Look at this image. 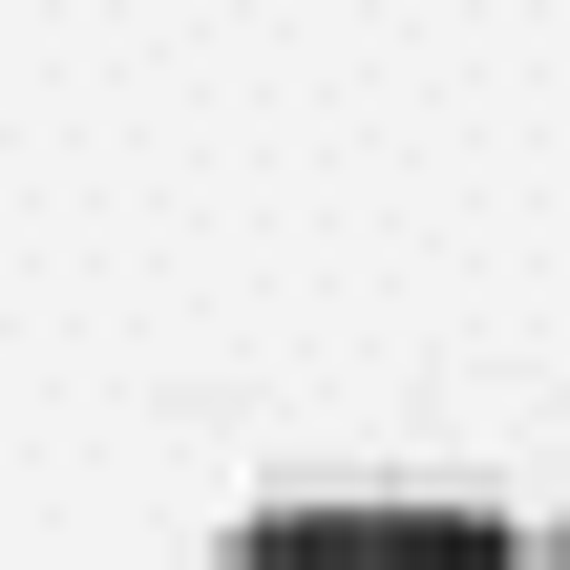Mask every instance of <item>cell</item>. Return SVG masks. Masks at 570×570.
<instances>
[{"instance_id":"obj_1","label":"cell","mask_w":570,"mask_h":570,"mask_svg":"<svg viewBox=\"0 0 570 570\" xmlns=\"http://www.w3.org/2000/svg\"><path fill=\"white\" fill-rule=\"evenodd\" d=\"M212 570H508L487 529H444V508H296V529H254V550Z\"/></svg>"}]
</instances>
